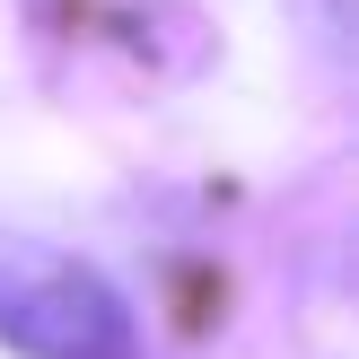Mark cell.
<instances>
[{"label": "cell", "mask_w": 359, "mask_h": 359, "mask_svg": "<svg viewBox=\"0 0 359 359\" xmlns=\"http://www.w3.org/2000/svg\"><path fill=\"white\" fill-rule=\"evenodd\" d=\"M0 342L18 359H140V325L70 245L0 237Z\"/></svg>", "instance_id": "cell-1"}]
</instances>
